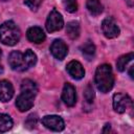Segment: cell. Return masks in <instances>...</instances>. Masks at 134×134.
I'll return each instance as SVG.
<instances>
[{
    "label": "cell",
    "instance_id": "2",
    "mask_svg": "<svg viewBox=\"0 0 134 134\" xmlns=\"http://www.w3.org/2000/svg\"><path fill=\"white\" fill-rule=\"evenodd\" d=\"M94 83L96 88L103 93H107L112 89L114 85V75L109 64H103L96 68Z\"/></svg>",
    "mask_w": 134,
    "mask_h": 134
},
{
    "label": "cell",
    "instance_id": "13",
    "mask_svg": "<svg viewBox=\"0 0 134 134\" xmlns=\"http://www.w3.org/2000/svg\"><path fill=\"white\" fill-rule=\"evenodd\" d=\"M26 37H27L28 41H30L31 43H36V44H40V43L44 42V40L46 38L44 31L39 26H32V27L28 28V30L26 32Z\"/></svg>",
    "mask_w": 134,
    "mask_h": 134
},
{
    "label": "cell",
    "instance_id": "4",
    "mask_svg": "<svg viewBox=\"0 0 134 134\" xmlns=\"http://www.w3.org/2000/svg\"><path fill=\"white\" fill-rule=\"evenodd\" d=\"M45 26L48 32H54L61 30L64 26V20L62 15L57 9H52L47 17Z\"/></svg>",
    "mask_w": 134,
    "mask_h": 134
},
{
    "label": "cell",
    "instance_id": "25",
    "mask_svg": "<svg viewBox=\"0 0 134 134\" xmlns=\"http://www.w3.org/2000/svg\"><path fill=\"white\" fill-rule=\"evenodd\" d=\"M0 58H1V49H0Z\"/></svg>",
    "mask_w": 134,
    "mask_h": 134
},
{
    "label": "cell",
    "instance_id": "18",
    "mask_svg": "<svg viewBox=\"0 0 134 134\" xmlns=\"http://www.w3.org/2000/svg\"><path fill=\"white\" fill-rule=\"evenodd\" d=\"M81 50L82 53L87 58V60H91L95 53V46L91 41H87L84 45H82Z\"/></svg>",
    "mask_w": 134,
    "mask_h": 134
},
{
    "label": "cell",
    "instance_id": "7",
    "mask_svg": "<svg viewBox=\"0 0 134 134\" xmlns=\"http://www.w3.org/2000/svg\"><path fill=\"white\" fill-rule=\"evenodd\" d=\"M102 31H103L104 36L108 39H114L120 32L118 25L116 24V22L112 18H106V19L103 20V22H102Z\"/></svg>",
    "mask_w": 134,
    "mask_h": 134
},
{
    "label": "cell",
    "instance_id": "12",
    "mask_svg": "<svg viewBox=\"0 0 134 134\" xmlns=\"http://www.w3.org/2000/svg\"><path fill=\"white\" fill-rule=\"evenodd\" d=\"M14 95V87L10 82L6 80L0 81V102L6 103L10 100Z\"/></svg>",
    "mask_w": 134,
    "mask_h": 134
},
{
    "label": "cell",
    "instance_id": "8",
    "mask_svg": "<svg viewBox=\"0 0 134 134\" xmlns=\"http://www.w3.org/2000/svg\"><path fill=\"white\" fill-rule=\"evenodd\" d=\"M42 124L47 129L52 131H62L65 128V124L62 117L58 115H46L42 118Z\"/></svg>",
    "mask_w": 134,
    "mask_h": 134
},
{
    "label": "cell",
    "instance_id": "3",
    "mask_svg": "<svg viewBox=\"0 0 134 134\" xmlns=\"http://www.w3.org/2000/svg\"><path fill=\"white\" fill-rule=\"evenodd\" d=\"M21 37L20 28L14 21H5L0 25V42L7 46L16 45Z\"/></svg>",
    "mask_w": 134,
    "mask_h": 134
},
{
    "label": "cell",
    "instance_id": "10",
    "mask_svg": "<svg viewBox=\"0 0 134 134\" xmlns=\"http://www.w3.org/2000/svg\"><path fill=\"white\" fill-rule=\"evenodd\" d=\"M62 99L68 107H73L75 105L76 92H75V88L71 84L66 83L64 85L63 91H62Z\"/></svg>",
    "mask_w": 134,
    "mask_h": 134
},
{
    "label": "cell",
    "instance_id": "5",
    "mask_svg": "<svg viewBox=\"0 0 134 134\" xmlns=\"http://www.w3.org/2000/svg\"><path fill=\"white\" fill-rule=\"evenodd\" d=\"M8 64H9L10 68L16 71H25V70L29 69L26 64L24 53H22L19 50H14L10 52V54L8 57Z\"/></svg>",
    "mask_w": 134,
    "mask_h": 134
},
{
    "label": "cell",
    "instance_id": "19",
    "mask_svg": "<svg viewBox=\"0 0 134 134\" xmlns=\"http://www.w3.org/2000/svg\"><path fill=\"white\" fill-rule=\"evenodd\" d=\"M62 3L65 7V9L69 13H74L77 9L76 0H62Z\"/></svg>",
    "mask_w": 134,
    "mask_h": 134
},
{
    "label": "cell",
    "instance_id": "15",
    "mask_svg": "<svg viewBox=\"0 0 134 134\" xmlns=\"http://www.w3.org/2000/svg\"><path fill=\"white\" fill-rule=\"evenodd\" d=\"M86 7L88 12L93 16H98L103 13V4L99 2V0H87Z\"/></svg>",
    "mask_w": 134,
    "mask_h": 134
},
{
    "label": "cell",
    "instance_id": "17",
    "mask_svg": "<svg viewBox=\"0 0 134 134\" xmlns=\"http://www.w3.org/2000/svg\"><path fill=\"white\" fill-rule=\"evenodd\" d=\"M13 127V119L8 114H0V133L10 130Z\"/></svg>",
    "mask_w": 134,
    "mask_h": 134
},
{
    "label": "cell",
    "instance_id": "1",
    "mask_svg": "<svg viewBox=\"0 0 134 134\" xmlns=\"http://www.w3.org/2000/svg\"><path fill=\"white\" fill-rule=\"evenodd\" d=\"M38 87L37 84L29 80H23L21 83V93L17 96L16 106L21 112H25L29 110L34 106V99L37 95Z\"/></svg>",
    "mask_w": 134,
    "mask_h": 134
},
{
    "label": "cell",
    "instance_id": "21",
    "mask_svg": "<svg viewBox=\"0 0 134 134\" xmlns=\"http://www.w3.org/2000/svg\"><path fill=\"white\" fill-rule=\"evenodd\" d=\"M37 121H38V116L37 114H30L27 116L26 120H25V126L28 128V129H32L35 128V126L37 125Z\"/></svg>",
    "mask_w": 134,
    "mask_h": 134
},
{
    "label": "cell",
    "instance_id": "6",
    "mask_svg": "<svg viewBox=\"0 0 134 134\" xmlns=\"http://www.w3.org/2000/svg\"><path fill=\"white\" fill-rule=\"evenodd\" d=\"M132 105L129 95L124 93H115L113 95V109L117 113H124Z\"/></svg>",
    "mask_w": 134,
    "mask_h": 134
},
{
    "label": "cell",
    "instance_id": "23",
    "mask_svg": "<svg viewBox=\"0 0 134 134\" xmlns=\"http://www.w3.org/2000/svg\"><path fill=\"white\" fill-rule=\"evenodd\" d=\"M133 70H134V66H131V68H130V70H129V75H130L131 79L134 77V75H133Z\"/></svg>",
    "mask_w": 134,
    "mask_h": 134
},
{
    "label": "cell",
    "instance_id": "14",
    "mask_svg": "<svg viewBox=\"0 0 134 134\" xmlns=\"http://www.w3.org/2000/svg\"><path fill=\"white\" fill-rule=\"evenodd\" d=\"M66 32L70 39H72V40L77 39L80 36V32H81L80 23L77 21H70L69 23H67Z\"/></svg>",
    "mask_w": 134,
    "mask_h": 134
},
{
    "label": "cell",
    "instance_id": "9",
    "mask_svg": "<svg viewBox=\"0 0 134 134\" xmlns=\"http://www.w3.org/2000/svg\"><path fill=\"white\" fill-rule=\"evenodd\" d=\"M50 52L52 53V55L62 61L65 59V57L67 55V52H68V47L67 45L65 44V42L61 39H57L52 42L51 46H50Z\"/></svg>",
    "mask_w": 134,
    "mask_h": 134
},
{
    "label": "cell",
    "instance_id": "20",
    "mask_svg": "<svg viewBox=\"0 0 134 134\" xmlns=\"http://www.w3.org/2000/svg\"><path fill=\"white\" fill-rule=\"evenodd\" d=\"M43 1H44V0H24V4H25L29 9L36 12V10L40 7V5L43 3Z\"/></svg>",
    "mask_w": 134,
    "mask_h": 134
},
{
    "label": "cell",
    "instance_id": "16",
    "mask_svg": "<svg viewBox=\"0 0 134 134\" xmlns=\"http://www.w3.org/2000/svg\"><path fill=\"white\" fill-rule=\"evenodd\" d=\"M133 58H134V53L130 52V53L124 54L119 59H117V61H116V68H117V70L118 71H125L126 70V66L133 60Z\"/></svg>",
    "mask_w": 134,
    "mask_h": 134
},
{
    "label": "cell",
    "instance_id": "22",
    "mask_svg": "<svg viewBox=\"0 0 134 134\" xmlns=\"http://www.w3.org/2000/svg\"><path fill=\"white\" fill-rule=\"evenodd\" d=\"M84 95H85V98H86V100L88 103H91L93 100V98H94V91H93V88H92V86L90 84L86 87Z\"/></svg>",
    "mask_w": 134,
    "mask_h": 134
},
{
    "label": "cell",
    "instance_id": "24",
    "mask_svg": "<svg viewBox=\"0 0 134 134\" xmlns=\"http://www.w3.org/2000/svg\"><path fill=\"white\" fill-rule=\"evenodd\" d=\"M107 130H109V131H110V125H108V124L106 125V128H105V129L103 130V132L105 133V132H107Z\"/></svg>",
    "mask_w": 134,
    "mask_h": 134
},
{
    "label": "cell",
    "instance_id": "11",
    "mask_svg": "<svg viewBox=\"0 0 134 134\" xmlns=\"http://www.w3.org/2000/svg\"><path fill=\"white\" fill-rule=\"evenodd\" d=\"M67 72L74 80H81L85 75V70L79 61H70L66 66Z\"/></svg>",
    "mask_w": 134,
    "mask_h": 134
}]
</instances>
